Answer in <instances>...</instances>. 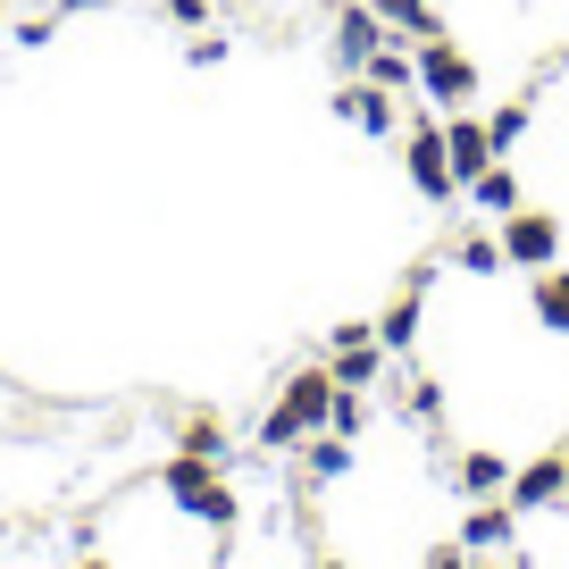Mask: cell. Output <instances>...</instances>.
Listing matches in <instances>:
<instances>
[{
  "label": "cell",
  "mask_w": 569,
  "mask_h": 569,
  "mask_svg": "<svg viewBox=\"0 0 569 569\" xmlns=\"http://www.w3.org/2000/svg\"><path fill=\"white\" fill-rule=\"evenodd\" d=\"M327 26H336V34H327V42H336V68H352V76L369 68L377 42H386V18H377V9H336Z\"/></svg>",
  "instance_id": "9"
},
{
  "label": "cell",
  "mask_w": 569,
  "mask_h": 569,
  "mask_svg": "<svg viewBox=\"0 0 569 569\" xmlns=\"http://www.w3.org/2000/svg\"><path fill=\"white\" fill-rule=\"evenodd\" d=\"M76 569H109V561H101V552H84V561H76Z\"/></svg>",
  "instance_id": "29"
},
{
  "label": "cell",
  "mask_w": 569,
  "mask_h": 569,
  "mask_svg": "<svg viewBox=\"0 0 569 569\" xmlns=\"http://www.w3.org/2000/svg\"><path fill=\"white\" fill-rule=\"evenodd\" d=\"M327 101H336V118H343V126H360V134H377V142L402 134V101H393L386 84H369V76H343Z\"/></svg>",
  "instance_id": "5"
},
{
  "label": "cell",
  "mask_w": 569,
  "mask_h": 569,
  "mask_svg": "<svg viewBox=\"0 0 569 569\" xmlns=\"http://www.w3.org/2000/svg\"><path fill=\"white\" fill-rule=\"evenodd\" d=\"M419 569H469V545H461V536H445V545H427Z\"/></svg>",
  "instance_id": "24"
},
{
  "label": "cell",
  "mask_w": 569,
  "mask_h": 569,
  "mask_svg": "<svg viewBox=\"0 0 569 569\" xmlns=\"http://www.w3.org/2000/svg\"><path fill=\"white\" fill-rule=\"evenodd\" d=\"M528 126H536V109H528V101H502L495 118H486V134H495V151H502V160H511V151H519V134H528Z\"/></svg>",
  "instance_id": "21"
},
{
  "label": "cell",
  "mask_w": 569,
  "mask_h": 569,
  "mask_svg": "<svg viewBox=\"0 0 569 569\" xmlns=\"http://www.w3.org/2000/svg\"><path fill=\"white\" fill-rule=\"evenodd\" d=\"M452 268H461V277H502V234H461V243H452Z\"/></svg>",
  "instance_id": "20"
},
{
  "label": "cell",
  "mask_w": 569,
  "mask_h": 569,
  "mask_svg": "<svg viewBox=\"0 0 569 569\" xmlns=\"http://www.w3.org/2000/svg\"><path fill=\"white\" fill-rule=\"evenodd\" d=\"M461 545H469V552H511V545H519V511H511L502 495H486L478 511L461 519Z\"/></svg>",
  "instance_id": "12"
},
{
  "label": "cell",
  "mask_w": 569,
  "mask_h": 569,
  "mask_svg": "<svg viewBox=\"0 0 569 569\" xmlns=\"http://www.w3.org/2000/svg\"><path fill=\"white\" fill-rule=\"evenodd\" d=\"M327 410H336V377H327V360H310V369L284 377L277 410L260 419V452H302L310 436L327 427Z\"/></svg>",
  "instance_id": "1"
},
{
  "label": "cell",
  "mask_w": 569,
  "mask_h": 569,
  "mask_svg": "<svg viewBox=\"0 0 569 569\" xmlns=\"http://www.w3.org/2000/svg\"><path fill=\"white\" fill-rule=\"evenodd\" d=\"M502 502H511V511H569V452H536V461H519L511 486H502Z\"/></svg>",
  "instance_id": "6"
},
{
  "label": "cell",
  "mask_w": 569,
  "mask_h": 569,
  "mask_svg": "<svg viewBox=\"0 0 569 569\" xmlns=\"http://www.w3.org/2000/svg\"><path fill=\"white\" fill-rule=\"evenodd\" d=\"M502 260L528 268V277L552 268V260H561V218H552V210H511V218H502Z\"/></svg>",
  "instance_id": "7"
},
{
  "label": "cell",
  "mask_w": 569,
  "mask_h": 569,
  "mask_svg": "<svg viewBox=\"0 0 569 569\" xmlns=\"http://www.w3.org/2000/svg\"><path fill=\"white\" fill-rule=\"evenodd\" d=\"M360 76H369V84H386V92H419V51H393V34H386Z\"/></svg>",
  "instance_id": "19"
},
{
  "label": "cell",
  "mask_w": 569,
  "mask_h": 569,
  "mask_svg": "<svg viewBox=\"0 0 569 569\" xmlns=\"http://www.w3.org/2000/svg\"><path fill=\"white\" fill-rule=\"evenodd\" d=\"M184 59H193V68H218V59H227V34H193V42H184Z\"/></svg>",
  "instance_id": "25"
},
{
  "label": "cell",
  "mask_w": 569,
  "mask_h": 569,
  "mask_svg": "<svg viewBox=\"0 0 569 569\" xmlns=\"http://www.w3.org/2000/svg\"><path fill=\"white\" fill-rule=\"evenodd\" d=\"M419 92H427L436 109H469V92H478V59H469L461 42L427 34V42H419Z\"/></svg>",
  "instance_id": "4"
},
{
  "label": "cell",
  "mask_w": 569,
  "mask_h": 569,
  "mask_svg": "<svg viewBox=\"0 0 569 569\" xmlns=\"http://www.w3.org/2000/svg\"><path fill=\"white\" fill-rule=\"evenodd\" d=\"M419 293H427V268H419V277H402V293H393L386 319H377V343H386V352H410V343H419V319H427Z\"/></svg>",
  "instance_id": "10"
},
{
  "label": "cell",
  "mask_w": 569,
  "mask_h": 569,
  "mask_svg": "<svg viewBox=\"0 0 569 569\" xmlns=\"http://www.w3.org/2000/svg\"><path fill=\"white\" fill-rule=\"evenodd\" d=\"M160 9H168L177 26H210V0H160Z\"/></svg>",
  "instance_id": "26"
},
{
  "label": "cell",
  "mask_w": 569,
  "mask_h": 569,
  "mask_svg": "<svg viewBox=\"0 0 569 569\" xmlns=\"http://www.w3.org/2000/svg\"><path fill=\"white\" fill-rule=\"evenodd\" d=\"M160 495L177 502L184 519H201V528H218V536H227L234 519H243V495H234V486H227V469H218V461H193V452H177V461L160 469Z\"/></svg>",
  "instance_id": "2"
},
{
  "label": "cell",
  "mask_w": 569,
  "mask_h": 569,
  "mask_svg": "<svg viewBox=\"0 0 569 569\" xmlns=\"http://www.w3.org/2000/svg\"><path fill=\"white\" fill-rule=\"evenodd\" d=\"M445 160H452V177H478L486 160H502L495 151V134H486V118H469V109H445Z\"/></svg>",
  "instance_id": "8"
},
{
  "label": "cell",
  "mask_w": 569,
  "mask_h": 569,
  "mask_svg": "<svg viewBox=\"0 0 569 569\" xmlns=\"http://www.w3.org/2000/svg\"><path fill=\"white\" fill-rule=\"evenodd\" d=\"M177 452H193V461H218V469H227L234 436H227V419H218V410H193V419H177Z\"/></svg>",
  "instance_id": "14"
},
{
  "label": "cell",
  "mask_w": 569,
  "mask_h": 569,
  "mask_svg": "<svg viewBox=\"0 0 569 569\" xmlns=\"http://www.w3.org/2000/svg\"><path fill=\"white\" fill-rule=\"evenodd\" d=\"M51 34H59V18H26V26H18V42H26V51H42Z\"/></svg>",
  "instance_id": "27"
},
{
  "label": "cell",
  "mask_w": 569,
  "mask_h": 569,
  "mask_svg": "<svg viewBox=\"0 0 569 569\" xmlns=\"http://www.w3.org/2000/svg\"><path fill=\"white\" fill-rule=\"evenodd\" d=\"M461 201H469L478 218H511V210H519V168H511V160H486L478 177L461 184Z\"/></svg>",
  "instance_id": "11"
},
{
  "label": "cell",
  "mask_w": 569,
  "mask_h": 569,
  "mask_svg": "<svg viewBox=\"0 0 569 569\" xmlns=\"http://www.w3.org/2000/svg\"><path fill=\"white\" fill-rule=\"evenodd\" d=\"M336 478H352V436L319 427V436L302 445V486H336Z\"/></svg>",
  "instance_id": "13"
},
{
  "label": "cell",
  "mask_w": 569,
  "mask_h": 569,
  "mask_svg": "<svg viewBox=\"0 0 569 569\" xmlns=\"http://www.w3.org/2000/svg\"><path fill=\"white\" fill-rule=\"evenodd\" d=\"M452 486H461V495H502V486H511V461H502V452H461V461H452Z\"/></svg>",
  "instance_id": "17"
},
{
  "label": "cell",
  "mask_w": 569,
  "mask_h": 569,
  "mask_svg": "<svg viewBox=\"0 0 569 569\" xmlns=\"http://www.w3.org/2000/svg\"><path fill=\"white\" fill-rule=\"evenodd\" d=\"M402 168H410V193H419V201H436V210L461 201V177H452V160H445V118H419V126H410Z\"/></svg>",
  "instance_id": "3"
},
{
  "label": "cell",
  "mask_w": 569,
  "mask_h": 569,
  "mask_svg": "<svg viewBox=\"0 0 569 569\" xmlns=\"http://www.w3.org/2000/svg\"><path fill=\"white\" fill-rule=\"evenodd\" d=\"M327 377H336V386H352V393H369L377 377H386V343H336Z\"/></svg>",
  "instance_id": "15"
},
{
  "label": "cell",
  "mask_w": 569,
  "mask_h": 569,
  "mask_svg": "<svg viewBox=\"0 0 569 569\" xmlns=\"http://www.w3.org/2000/svg\"><path fill=\"white\" fill-rule=\"evenodd\" d=\"M402 410H410V419H436V410H445V386H427V377H419V386L402 393Z\"/></svg>",
  "instance_id": "23"
},
{
  "label": "cell",
  "mask_w": 569,
  "mask_h": 569,
  "mask_svg": "<svg viewBox=\"0 0 569 569\" xmlns=\"http://www.w3.org/2000/svg\"><path fill=\"white\" fill-rule=\"evenodd\" d=\"M0 18H9V0H0Z\"/></svg>",
  "instance_id": "30"
},
{
  "label": "cell",
  "mask_w": 569,
  "mask_h": 569,
  "mask_svg": "<svg viewBox=\"0 0 569 569\" xmlns=\"http://www.w3.org/2000/svg\"><path fill=\"white\" fill-rule=\"evenodd\" d=\"M310 569H343V561H336V552H319V545H310Z\"/></svg>",
  "instance_id": "28"
},
{
  "label": "cell",
  "mask_w": 569,
  "mask_h": 569,
  "mask_svg": "<svg viewBox=\"0 0 569 569\" xmlns=\"http://www.w3.org/2000/svg\"><path fill=\"white\" fill-rule=\"evenodd\" d=\"M327 427H336V436H360V427H369V393L336 386V410H327Z\"/></svg>",
  "instance_id": "22"
},
{
  "label": "cell",
  "mask_w": 569,
  "mask_h": 569,
  "mask_svg": "<svg viewBox=\"0 0 569 569\" xmlns=\"http://www.w3.org/2000/svg\"><path fill=\"white\" fill-rule=\"evenodd\" d=\"M536 327H552V336H569V268H536V293H528Z\"/></svg>",
  "instance_id": "16"
},
{
  "label": "cell",
  "mask_w": 569,
  "mask_h": 569,
  "mask_svg": "<svg viewBox=\"0 0 569 569\" xmlns=\"http://www.w3.org/2000/svg\"><path fill=\"white\" fill-rule=\"evenodd\" d=\"M369 9L386 18V34H410V42L445 34V18H436V0H369Z\"/></svg>",
  "instance_id": "18"
}]
</instances>
